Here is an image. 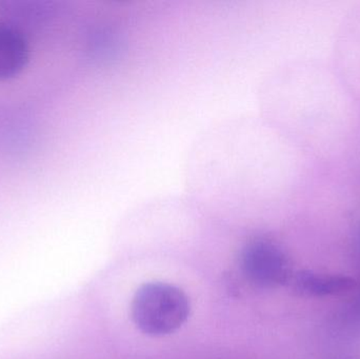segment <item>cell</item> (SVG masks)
Here are the masks:
<instances>
[{"mask_svg":"<svg viewBox=\"0 0 360 359\" xmlns=\"http://www.w3.org/2000/svg\"><path fill=\"white\" fill-rule=\"evenodd\" d=\"M290 284L300 296L316 299L346 294L357 287L354 278L349 276L319 273L310 270L294 274Z\"/></svg>","mask_w":360,"mask_h":359,"instance_id":"3957f363","label":"cell"},{"mask_svg":"<svg viewBox=\"0 0 360 359\" xmlns=\"http://www.w3.org/2000/svg\"><path fill=\"white\" fill-rule=\"evenodd\" d=\"M357 242H359V252H360V230H359V240H357Z\"/></svg>","mask_w":360,"mask_h":359,"instance_id":"5b68a950","label":"cell"},{"mask_svg":"<svg viewBox=\"0 0 360 359\" xmlns=\"http://www.w3.org/2000/svg\"><path fill=\"white\" fill-rule=\"evenodd\" d=\"M240 268L248 280L262 288L290 284L294 272L285 251L268 240H252L241 251Z\"/></svg>","mask_w":360,"mask_h":359,"instance_id":"7a4b0ae2","label":"cell"},{"mask_svg":"<svg viewBox=\"0 0 360 359\" xmlns=\"http://www.w3.org/2000/svg\"><path fill=\"white\" fill-rule=\"evenodd\" d=\"M190 313V301L186 293L167 282L143 285L131 303L133 322L149 337H167L176 332L186 324Z\"/></svg>","mask_w":360,"mask_h":359,"instance_id":"6da1fadb","label":"cell"},{"mask_svg":"<svg viewBox=\"0 0 360 359\" xmlns=\"http://www.w3.org/2000/svg\"><path fill=\"white\" fill-rule=\"evenodd\" d=\"M357 306H359V310L360 311V293H359V301H357Z\"/></svg>","mask_w":360,"mask_h":359,"instance_id":"8992f818","label":"cell"},{"mask_svg":"<svg viewBox=\"0 0 360 359\" xmlns=\"http://www.w3.org/2000/svg\"><path fill=\"white\" fill-rule=\"evenodd\" d=\"M30 48L16 27L0 23V81L18 76L27 65Z\"/></svg>","mask_w":360,"mask_h":359,"instance_id":"277c9868","label":"cell"}]
</instances>
